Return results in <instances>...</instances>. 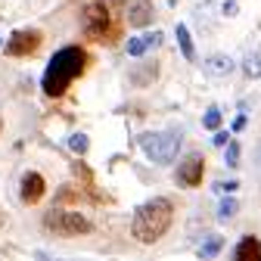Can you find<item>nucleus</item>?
I'll return each mask as SVG.
<instances>
[{"instance_id":"nucleus-9","label":"nucleus","mask_w":261,"mask_h":261,"mask_svg":"<svg viewBox=\"0 0 261 261\" xmlns=\"http://www.w3.org/2000/svg\"><path fill=\"white\" fill-rule=\"evenodd\" d=\"M152 16H155L152 0H130V4H127V13H124L127 25H134V28L149 25V22H152Z\"/></svg>"},{"instance_id":"nucleus-8","label":"nucleus","mask_w":261,"mask_h":261,"mask_svg":"<svg viewBox=\"0 0 261 261\" xmlns=\"http://www.w3.org/2000/svg\"><path fill=\"white\" fill-rule=\"evenodd\" d=\"M44 177L38 174V171H25L22 174V180H19V196H22V202L25 205H35V202H41V196H44Z\"/></svg>"},{"instance_id":"nucleus-7","label":"nucleus","mask_w":261,"mask_h":261,"mask_svg":"<svg viewBox=\"0 0 261 261\" xmlns=\"http://www.w3.org/2000/svg\"><path fill=\"white\" fill-rule=\"evenodd\" d=\"M41 41H44V38H41V31H38V28H19L16 35L7 41L4 50H7L10 56H31V53L41 47Z\"/></svg>"},{"instance_id":"nucleus-17","label":"nucleus","mask_w":261,"mask_h":261,"mask_svg":"<svg viewBox=\"0 0 261 261\" xmlns=\"http://www.w3.org/2000/svg\"><path fill=\"white\" fill-rule=\"evenodd\" d=\"M146 50H149V47H146V38H143V35H137V38H127V56L140 59Z\"/></svg>"},{"instance_id":"nucleus-6","label":"nucleus","mask_w":261,"mask_h":261,"mask_svg":"<svg viewBox=\"0 0 261 261\" xmlns=\"http://www.w3.org/2000/svg\"><path fill=\"white\" fill-rule=\"evenodd\" d=\"M202 174H205V159H202V152H187L184 162H177L174 180L180 187H199L202 184Z\"/></svg>"},{"instance_id":"nucleus-26","label":"nucleus","mask_w":261,"mask_h":261,"mask_svg":"<svg viewBox=\"0 0 261 261\" xmlns=\"http://www.w3.org/2000/svg\"><path fill=\"white\" fill-rule=\"evenodd\" d=\"M0 127H4V121H0Z\"/></svg>"},{"instance_id":"nucleus-21","label":"nucleus","mask_w":261,"mask_h":261,"mask_svg":"<svg viewBox=\"0 0 261 261\" xmlns=\"http://www.w3.org/2000/svg\"><path fill=\"white\" fill-rule=\"evenodd\" d=\"M143 38H146V47H149V50H155L165 35H162V31H143Z\"/></svg>"},{"instance_id":"nucleus-5","label":"nucleus","mask_w":261,"mask_h":261,"mask_svg":"<svg viewBox=\"0 0 261 261\" xmlns=\"http://www.w3.org/2000/svg\"><path fill=\"white\" fill-rule=\"evenodd\" d=\"M81 28H84L87 38L103 41V38L109 35V10H106V4H100V0L87 4L84 13H81Z\"/></svg>"},{"instance_id":"nucleus-1","label":"nucleus","mask_w":261,"mask_h":261,"mask_svg":"<svg viewBox=\"0 0 261 261\" xmlns=\"http://www.w3.org/2000/svg\"><path fill=\"white\" fill-rule=\"evenodd\" d=\"M87 69V53L81 47H62L59 53H53V59L47 62L41 87L47 96H62L69 90V84Z\"/></svg>"},{"instance_id":"nucleus-23","label":"nucleus","mask_w":261,"mask_h":261,"mask_svg":"<svg viewBox=\"0 0 261 261\" xmlns=\"http://www.w3.org/2000/svg\"><path fill=\"white\" fill-rule=\"evenodd\" d=\"M224 16H227V19L237 16V0H227V4H224Z\"/></svg>"},{"instance_id":"nucleus-13","label":"nucleus","mask_w":261,"mask_h":261,"mask_svg":"<svg viewBox=\"0 0 261 261\" xmlns=\"http://www.w3.org/2000/svg\"><path fill=\"white\" fill-rule=\"evenodd\" d=\"M243 72H246V78H261V50H252L243 59Z\"/></svg>"},{"instance_id":"nucleus-25","label":"nucleus","mask_w":261,"mask_h":261,"mask_svg":"<svg viewBox=\"0 0 261 261\" xmlns=\"http://www.w3.org/2000/svg\"><path fill=\"white\" fill-rule=\"evenodd\" d=\"M0 47H4V41H0Z\"/></svg>"},{"instance_id":"nucleus-10","label":"nucleus","mask_w":261,"mask_h":261,"mask_svg":"<svg viewBox=\"0 0 261 261\" xmlns=\"http://www.w3.org/2000/svg\"><path fill=\"white\" fill-rule=\"evenodd\" d=\"M233 258L237 261H258L261 258V243L255 237H243V243L233 249Z\"/></svg>"},{"instance_id":"nucleus-15","label":"nucleus","mask_w":261,"mask_h":261,"mask_svg":"<svg viewBox=\"0 0 261 261\" xmlns=\"http://www.w3.org/2000/svg\"><path fill=\"white\" fill-rule=\"evenodd\" d=\"M221 249H224V237H208L199 246V258H215V255H221Z\"/></svg>"},{"instance_id":"nucleus-4","label":"nucleus","mask_w":261,"mask_h":261,"mask_svg":"<svg viewBox=\"0 0 261 261\" xmlns=\"http://www.w3.org/2000/svg\"><path fill=\"white\" fill-rule=\"evenodd\" d=\"M44 227L53 233V237H78V233H87L90 230V221L81 215V212H65V208H53L44 215Z\"/></svg>"},{"instance_id":"nucleus-24","label":"nucleus","mask_w":261,"mask_h":261,"mask_svg":"<svg viewBox=\"0 0 261 261\" xmlns=\"http://www.w3.org/2000/svg\"><path fill=\"white\" fill-rule=\"evenodd\" d=\"M243 127H246V115H237V121H233V134H240Z\"/></svg>"},{"instance_id":"nucleus-3","label":"nucleus","mask_w":261,"mask_h":261,"mask_svg":"<svg viewBox=\"0 0 261 261\" xmlns=\"http://www.w3.org/2000/svg\"><path fill=\"white\" fill-rule=\"evenodd\" d=\"M180 130H149V134H140V149L149 162L155 165H171L180 152Z\"/></svg>"},{"instance_id":"nucleus-11","label":"nucleus","mask_w":261,"mask_h":261,"mask_svg":"<svg viewBox=\"0 0 261 261\" xmlns=\"http://www.w3.org/2000/svg\"><path fill=\"white\" fill-rule=\"evenodd\" d=\"M205 69H208L212 75H230V72L237 69V62L227 56V53H212L208 62H205Z\"/></svg>"},{"instance_id":"nucleus-2","label":"nucleus","mask_w":261,"mask_h":261,"mask_svg":"<svg viewBox=\"0 0 261 261\" xmlns=\"http://www.w3.org/2000/svg\"><path fill=\"white\" fill-rule=\"evenodd\" d=\"M171 221H174V205L165 196H155V199H146L143 205H137L134 221H130V233L149 246V243H159L165 237Z\"/></svg>"},{"instance_id":"nucleus-16","label":"nucleus","mask_w":261,"mask_h":261,"mask_svg":"<svg viewBox=\"0 0 261 261\" xmlns=\"http://www.w3.org/2000/svg\"><path fill=\"white\" fill-rule=\"evenodd\" d=\"M240 155H243L240 143H237V140H230V143L224 146V165H227V168H237V165H240Z\"/></svg>"},{"instance_id":"nucleus-22","label":"nucleus","mask_w":261,"mask_h":261,"mask_svg":"<svg viewBox=\"0 0 261 261\" xmlns=\"http://www.w3.org/2000/svg\"><path fill=\"white\" fill-rule=\"evenodd\" d=\"M212 143H215V146H227V143H230V134L218 127V130H215V137H212Z\"/></svg>"},{"instance_id":"nucleus-12","label":"nucleus","mask_w":261,"mask_h":261,"mask_svg":"<svg viewBox=\"0 0 261 261\" xmlns=\"http://www.w3.org/2000/svg\"><path fill=\"white\" fill-rule=\"evenodd\" d=\"M177 47H180L184 59H196V47H193V38H190V28L184 22L177 25Z\"/></svg>"},{"instance_id":"nucleus-14","label":"nucleus","mask_w":261,"mask_h":261,"mask_svg":"<svg viewBox=\"0 0 261 261\" xmlns=\"http://www.w3.org/2000/svg\"><path fill=\"white\" fill-rule=\"evenodd\" d=\"M237 212H240V202L233 199L230 193H227V199H221V202H218V221H230Z\"/></svg>"},{"instance_id":"nucleus-19","label":"nucleus","mask_w":261,"mask_h":261,"mask_svg":"<svg viewBox=\"0 0 261 261\" xmlns=\"http://www.w3.org/2000/svg\"><path fill=\"white\" fill-rule=\"evenodd\" d=\"M202 127H208V130H218V127H221V109H218V106H212V109L202 115Z\"/></svg>"},{"instance_id":"nucleus-20","label":"nucleus","mask_w":261,"mask_h":261,"mask_svg":"<svg viewBox=\"0 0 261 261\" xmlns=\"http://www.w3.org/2000/svg\"><path fill=\"white\" fill-rule=\"evenodd\" d=\"M240 190V180H218L215 184V193H237Z\"/></svg>"},{"instance_id":"nucleus-18","label":"nucleus","mask_w":261,"mask_h":261,"mask_svg":"<svg viewBox=\"0 0 261 261\" xmlns=\"http://www.w3.org/2000/svg\"><path fill=\"white\" fill-rule=\"evenodd\" d=\"M87 146H90L87 134H72V137H69V149H72L75 155H84V152H87Z\"/></svg>"}]
</instances>
